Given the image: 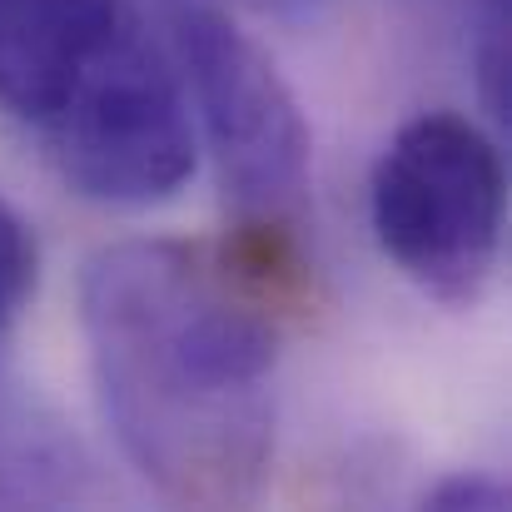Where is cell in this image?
<instances>
[{
	"mask_svg": "<svg viewBox=\"0 0 512 512\" xmlns=\"http://www.w3.org/2000/svg\"><path fill=\"white\" fill-rule=\"evenodd\" d=\"M80 329L100 418L179 508L254 503L279 418V329L229 254L120 239L85 259Z\"/></svg>",
	"mask_w": 512,
	"mask_h": 512,
	"instance_id": "obj_1",
	"label": "cell"
},
{
	"mask_svg": "<svg viewBox=\"0 0 512 512\" xmlns=\"http://www.w3.org/2000/svg\"><path fill=\"white\" fill-rule=\"evenodd\" d=\"M174 70L219 189L259 249L284 254L309 214L314 135L274 55L204 0L170 10Z\"/></svg>",
	"mask_w": 512,
	"mask_h": 512,
	"instance_id": "obj_2",
	"label": "cell"
},
{
	"mask_svg": "<svg viewBox=\"0 0 512 512\" xmlns=\"http://www.w3.org/2000/svg\"><path fill=\"white\" fill-rule=\"evenodd\" d=\"M503 155L453 110H428L383 145L368 179L378 249L438 304H478L503 254Z\"/></svg>",
	"mask_w": 512,
	"mask_h": 512,
	"instance_id": "obj_3",
	"label": "cell"
},
{
	"mask_svg": "<svg viewBox=\"0 0 512 512\" xmlns=\"http://www.w3.org/2000/svg\"><path fill=\"white\" fill-rule=\"evenodd\" d=\"M40 145L60 179L95 204L150 209L189 184L199 155L189 100L174 55L145 20L105 55Z\"/></svg>",
	"mask_w": 512,
	"mask_h": 512,
	"instance_id": "obj_4",
	"label": "cell"
},
{
	"mask_svg": "<svg viewBox=\"0 0 512 512\" xmlns=\"http://www.w3.org/2000/svg\"><path fill=\"white\" fill-rule=\"evenodd\" d=\"M135 25L130 0H0V110L45 135Z\"/></svg>",
	"mask_w": 512,
	"mask_h": 512,
	"instance_id": "obj_5",
	"label": "cell"
},
{
	"mask_svg": "<svg viewBox=\"0 0 512 512\" xmlns=\"http://www.w3.org/2000/svg\"><path fill=\"white\" fill-rule=\"evenodd\" d=\"M473 75L493 125L512 120V0H473Z\"/></svg>",
	"mask_w": 512,
	"mask_h": 512,
	"instance_id": "obj_6",
	"label": "cell"
},
{
	"mask_svg": "<svg viewBox=\"0 0 512 512\" xmlns=\"http://www.w3.org/2000/svg\"><path fill=\"white\" fill-rule=\"evenodd\" d=\"M35 274H40L35 234L20 219V209L0 194V343L15 329V319L25 314V304L35 294Z\"/></svg>",
	"mask_w": 512,
	"mask_h": 512,
	"instance_id": "obj_7",
	"label": "cell"
},
{
	"mask_svg": "<svg viewBox=\"0 0 512 512\" xmlns=\"http://www.w3.org/2000/svg\"><path fill=\"white\" fill-rule=\"evenodd\" d=\"M423 508L433 512H503L508 508V488L493 473H448L443 483H433L423 493Z\"/></svg>",
	"mask_w": 512,
	"mask_h": 512,
	"instance_id": "obj_8",
	"label": "cell"
}]
</instances>
